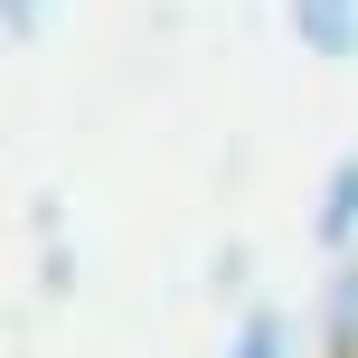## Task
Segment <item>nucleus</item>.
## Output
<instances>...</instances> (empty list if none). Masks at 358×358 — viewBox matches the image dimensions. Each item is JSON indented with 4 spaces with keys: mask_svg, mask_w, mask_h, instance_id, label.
I'll return each instance as SVG.
<instances>
[{
    "mask_svg": "<svg viewBox=\"0 0 358 358\" xmlns=\"http://www.w3.org/2000/svg\"><path fill=\"white\" fill-rule=\"evenodd\" d=\"M283 19H292V38H302L311 57H358V0H283Z\"/></svg>",
    "mask_w": 358,
    "mask_h": 358,
    "instance_id": "1",
    "label": "nucleus"
},
{
    "mask_svg": "<svg viewBox=\"0 0 358 358\" xmlns=\"http://www.w3.org/2000/svg\"><path fill=\"white\" fill-rule=\"evenodd\" d=\"M311 236H321L330 255H349V245H358V151H349V161H330V189H321Z\"/></svg>",
    "mask_w": 358,
    "mask_h": 358,
    "instance_id": "2",
    "label": "nucleus"
},
{
    "mask_svg": "<svg viewBox=\"0 0 358 358\" xmlns=\"http://www.w3.org/2000/svg\"><path fill=\"white\" fill-rule=\"evenodd\" d=\"M321 349H330V358H358V264H340V283H330V321H321Z\"/></svg>",
    "mask_w": 358,
    "mask_h": 358,
    "instance_id": "3",
    "label": "nucleus"
},
{
    "mask_svg": "<svg viewBox=\"0 0 358 358\" xmlns=\"http://www.w3.org/2000/svg\"><path fill=\"white\" fill-rule=\"evenodd\" d=\"M227 358H283V311H245L236 321V349Z\"/></svg>",
    "mask_w": 358,
    "mask_h": 358,
    "instance_id": "4",
    "label": "nucleus"
},
{
    "mask_svg": "<svg viewBox=\"0 0 358 358\" xmlns=\"http://www.w3.org/2000/svg\"><path fill=\"white\" fill-rule=\"evenodd\" d=\"M38 19H48V0H10V29L19 38H38Z\"/></svg>",
    "mask_w": 358,
    "mask_h": 358,
    "instance_id": "5",
    "label": "nucleus"
}]
</instances>
